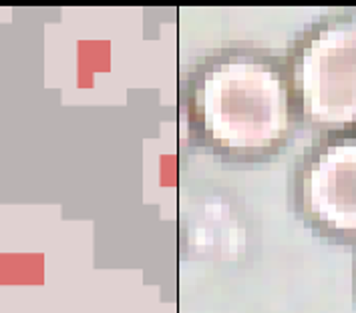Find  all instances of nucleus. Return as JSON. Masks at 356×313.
<instances>
[{"instance_id": "nucleus-3", "label": "nucleus", "mask_w": 356, "mask_h": 313, "mask_svg": "<svg viewBox=\"0 0 356 313\" xmlns=\"http://www.w3.org/2000/svg\"><path fill=\"white\" fill-rule=\"evenodd\" d=\"M292 209L320 239L356 247V129L326 133L292 175Z\"/></svg>"}, {"instance_id": "nucleus-4", "label": "nucleus", "mask_w": 356, "mask_h": 313, "mask_svg": "<svg viewBox=\"0 0 356 313\" xmlns=\"http://www.w3.org/2000/svg\"><path fill=\"white\" fill-rule=\"evenodd\" d=\"M355 297H356V261H355Z\"/></svg>"}, {"instance_id": "nucleus-1", "label": "nucleus", "mask_w": 356, "mask_h": 313, "mask_svg": "<svg viewBox=\"0 0 356 313\" xmlns=\"http://www.w3.org/2000/svg\"><path fill=\"white\" fill-rule=\"evenodd\" d=\"M191 109L200 139L232 161L278 155L300 119L288 69L258 51L209 60L195 78Z\"/></svg>"}, {"instance_id": "nucleus-2", "label": "nucleus", "mask_w": 356, "mask_h": 313, "mask_svg": "<svg viewBox=\"0 0 356 313\" xmlns=\"http://www.w3.org/2000/svg\"><path fill=\"white\" fill-rule=\"evenodd\" d=\"M286 69L300 119L326 133L356 129V10L306 28Z\"/></svg>"}]
</instances>
